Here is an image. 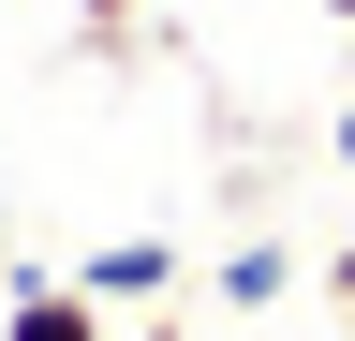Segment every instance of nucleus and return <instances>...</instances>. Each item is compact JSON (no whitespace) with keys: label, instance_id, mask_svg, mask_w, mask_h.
<instances>
[{"label":"nucleus","instance_id":"6","mask_svg":"<svg viewBox=\"0 0 355 341\" xmlns=\"http://www.w3.org/2000/svg\"><path fill=\"white\" fill-rule=\"evenodd\" d=\"M119 341H207V326L193 312H148V326H119Z\"/></svg>","mask_w":355,"mask_h":341},{"label":"nucleus","instance_id":"7","mask_svg":"<svg viewBox=\"0 0 355 341\" xmlns=\"http://www.w3.org/2000/svg\"><path fill=\"white\" fill-rule=\"evenodd\" d=\"M326 149H340V163H355V104H340V119H326Z\"/></svg>","mask_w":355,"mask_h":341},{"label":"nucleus","instance_id":"4","mask_svg":"<svg viewBox=\"0 0 355 341\" xmlns=\"http://www.w3.org/2000/svg\"><path fill=\"white\" fill-rule=\"evenodd\" d=\"M89 45H104V60H133V0H89Z\"/></svg>","mask_w":355,"mask_h":341},{"label":"nucleus","instance_id":"8","mask_svg":"<svg viewBox=\"0 0 355 341\" xmlns=\"http://www.w3.org/2000/svg\"><path fill=\"white\" fill-rule=\"evenodd\" d=\"M326 15H340V30H355V0H326Z\"/></svg>","mask_w":355,"mask_h":341},{"label":"nucleus","instance_id":"2","mask_svg":"<svg viewBox=\"0 0 355 341\" xmlns=\"http://www.w3.org/2000/svg\"><path fill=\"white\" fill-rule=\"evenodd\" d=\"M0 341H104V297H89L74 267H60V282L30 267V282H15V312H0Z\"/></svg>","mask_w":355,"mask_h":341},{"label":"nucleus","instance_id":"1","mask_svg":"<svg viewBox=\"0 0 355 341\" xmlns=\"http://www.w3.org/2000/svg\"><path fill=\"white\" fill-rule=\"evenodd\" d=\"M74 282L104 297V312H148V297H178V238H104Z\"/></svg>","mask_w":355,"mask_h":341},{"label":"nucleus","instance_id":"9","mask_svg":"<svg viewBox=\"0 0 355 341\" xmlns=\"http://www.w3.org/2000/svg\"><path fill=\"white\" fill-rule=\"evenodd\" d=\"M340 326H355V312H340Z\"/></svg>","mask_w":355,"mask_h":341},{"label":"nucleus","instance_id":"3","mask_svg":"<svg viewBox=\"0 0 355 341\" xmlns=\"http://www.w3.org/2000/svg\"><path fill=\"white\" fill-rule=\"evenodd\" d=\"M282 282H296V252H282V238H237V252H222V297H237V312H266Z\"/></svg>","mask_w":355,"mask_h":341},{"label":"nucleus","instance_id":"5","mask_svg":"<svg viewBox=\"0 0 355 341\" xmlns=\"http://www.w3.org/2000/svg\"><path fill=\"white\" fill-rule=\"evenodd\" d=\"M326 297H340V312H355V223L326 238Z\"/></svg>","mask_w":355,"mask_h":341}]
</instances>
